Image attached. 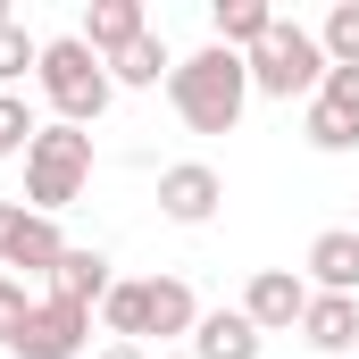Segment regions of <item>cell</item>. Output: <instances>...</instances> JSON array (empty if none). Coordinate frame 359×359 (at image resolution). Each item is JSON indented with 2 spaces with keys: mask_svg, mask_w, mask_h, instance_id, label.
<instances>
[{
  "mask_svg": "<svg viewBox=\"0 0 359 359\" xmlns=\"http://www.w3.org/2000/svg\"><path fill=\"white\" fill-rule=\"evenodd\" d=\"M251 84L268 92V100L318 92V84H326V50H318V34H301V25H284V17H276L268 42L251 50Z\"/></svg>",
  "mask_w": 359,
  "mask_h": 359,
  "instance_id": "cell-4",
  "label": "cell"
},
{
  "mask_svg": "<svg viewBox=\"0 0 359 359\" xmlns=\"http://www.w3.org/2000/svg\"><path fill=\"white\" fill-rule=\"evenodd\" d=\"M309 276H318V292H359V226L318 234L309 243Z\"/></svg>",
  "mask_w": 359,
  "mask_h": 359,
  "instance_id": "cell-12",
  "label": "cell"
},
{
  "mask_svg": "<svg viewBox=\"0 0 359 359\" xmlns=\"http://www.w3.org/2000/svg\"><path fill=\"white\" fill-rule=\"evenodd\" d=\"M0 284H8V268H0Z\"/></svg>",
  "mask_w": 359,
  "mask_h": 359,
  "instance_id": "cell-26",
  "label": "cell"
},
{
  "mask_svg": "<svg viewBox=\"0 0 359 359\" xmlns=\"http://www.w3.org/2000/svg\"><path fill=\"white\" fill-rule=\"evenodd\" d=\"M100 359H142V351H134V343H109V351H100Z\"/></svg>",
  "mask_w": 359,
  "mask_h": 359,
  "instance_id": "cell-24",
  "label": "cell"
},
{
  "mask_svg": "<svg viewBox=\"0 0 359 359\" xmlns=\"http://www.w3.org/2000/svg\"><path fill=\"white\" fill-rule=\"evenodd\" d=\"M318 50H326V67H359V0H343V8L326 17Z\"/></svg>",
  "mask_w": 359,
  "mask_h": 359,
  "instance_id": "cell-17",
  "label": "cell"
},
{
  "mask_svg": "<svg viewBox=\"0 0 359 359\" xmlns=\"http://www.w3.org/2000/svg\"><path fill=\"white\" fill-rule=\"evenodd\" d=\"M318 100H326V109H343V117L359 126V67H326V84H318Z\"/></svg>",
  "mask_w": 359,
  "mask_h": 359,
  "instance_id": "cell-22",
  "label": "cell"
},
{
  "mask_svg": "<svg viewBox=\"0 0 359 359\" xmlns=\"http://www.w3.org/2000/svg\"><path fill=\"white\" fill-rule=\"evenodd\" d=\"M168 100H176V117L192 134H234L243 126V100H251V59L226 50V42H209V50H192L168 76Z\"/></svg>",
  "mask_w": 359,
  "mask_h": 359,
  "instance_id": "cell-1",
  "label": "cell"
},
{
  "mask_svg": "<svg viewBox=\"0 0 359 359\" xmlns=\"http://www.w3.org/2000/svg\"><path fill=\"white\" fill-rule=\"evenodd\" d=\"M0 25H17V17H8V0H0Z\"/></svg>",
  "mask_w": 359,
  "mask_h": 359,
  "instance_id": "cell-25",
  "label": "cell"
},
{
  "mask_svg": "<svg viewBox=\"0 0 359 359\" xmlns=\"http://www.w3.org/2000/svg\"><path fill=\"white\" fill-rule=\"evenodd\" d=\"M142 301H151V334H192V326H201V301H192L184 276H151Z\"/></svg>",
  "mask_w": 359,
  "mask_h": 359,
  "instance_id": "cell-14",
  "label": "cell"
},
{
  "mask_svg": "<svg viewBox=\"0 0 359 359\" xmlns=\"http://www.w3.org/2000/svg\"><path fill=\"white\" fill-rule=\"evenodd\" d=\"M192 359H259V326L243 309H209L192 326Z\"/></svg>",
  "mask_w": 359,
  "mask_h": 359,
  "instance_id": "cell-11",
  "label": "cell"
},
{
  "mask_svg": "<svg viewBox=\"0 0 359 359\" xmlns=\"http://www.w3.org/2000/svg\"><path fill=\"white\" fill-rule=\"evenodd\" d=\"M217 201H226V184H217V168H201V159H184V168H168V176H159V209H168L176 226L217 217Z\"/></svg>",
  "mask_w": 359,
  "mask_h": 359,
  "instance_id": "cell-8",
  "label": "cell"
},
{
  "mask_svg": "<svg viewBox=\"0 0 359 359\" xmlns=\"http://www.w3.org/2000/svg\"><path fill=\"white\" fill-rule=\"evenodd\" d=\"M92 343V309H67V301H34V318L17 326V359H76Z\"/></svg>",
  "mask_w": 359,
  "mask_h": 359,
  "instance_id": "cell-5",
  "label": "cell"
},
{
  "mask_svg": "<svg viewBox=\"0 0 359 359\" xmlns=\"http://www.w3.org/2000/svg\"><path fill=\"white\" fill-rule=\"evenodd\" d=\"M243 318H251L259 334H292V326L309 318V284H301L292 268H259L251 292H243Z\"/></svg>",
  "mask_w": 359,
  "mask_h": 359,
  "instance_id": "cell-7",
  "label": "cell"
},
{
  "mask_svg": "<svg viewBox=\"0 0 359 359\" xmlns=\"http://www.w3.org/2000/svg\"><path fill=\"white\" fill-rule=\"evenodd\" d=\"M301 334H309L326 359H343V351L359 343V301H351V292H309V318H301Z\"/></svg>",
  "mask_w": 359,
  "mask_h": 359,
  "instance_id": "cell-10",
  "label": "cell"
},
{
  "mask_svg": "<svg viewBox=\"0 0 359 359\" xmlns=\"http://www.w3.org/2000/svg\"><path fill=\"white\" fill-rule=\"evenodd\" d=\"M25 67H42V42H34V34H25V25H0V92L17 84V76H25Z\"/></svg>",
  "mask_w": 359,
  "mask_h": 359,
  "instance_id": "cell-20",
  "label": "cell"
},
{
  "mask_svg": "<svg viewBox=\"0 0 359 359\" xmlns=\"http://www.w3.org/2000/svg\"><path fill=\"white\" fill-rule=\"evenodd\" d=\"M34 318V301L17 292V284H0V343H17V326Z\"/></svg>",
  "mask_w": 359,
  "mask_h": 359,
  "instance_id": "cell-23",
  "label": "cell"
},
{
  "mask_svg": "<svg viewBox=\"0 0 359 359\" xmlns=\"http://www.w3.org/2000/svg\"><path fill=\"white\" fill-rule=\"evenodd\" d=\"M301 134L318 142V151H359V126L343 109H326V100H309V117H301Z\"/></svg>",
  "mask_w": 359,
  "mask_h": 359,
  "instance_id": "cell-19",
  "label": "cell"
},
{
  "mask_svg": "<svg viewBox=\"0 0 359 359\" xmlns=\"http://www.w3.org/2000/svg\"><path fill=\"white\" fill-rule=\"evenodd\" d=\"M151 25H142V0H92L84 17V50L92 59H117V50H134Z\"/></svg>",
  "mask_w": 359,
  "mask_h": 359,
  "instance_id": "cell-9",
  "label": "cell"
},
{
  "mask_svg": "<svg viewBox=\"0 0 359 359\" xmlns=\"http://www.w3.org/2000/svg\"><path fill=\"white\" fill-rule=\"evenodd\" d=\"M0 159H8V151H0Z\"/></svg>",
  "mask_w": 359,
  "mask_h": 359,
  "instance_id": "cell-27",
  "label": "cell"
},
{
  "mask_svg": "<svg viewBox=\"0 0 359 359\" xmlns=\"http://www.w3.org/2000/svg\"><path fill=\"white\" fill-rule=\"evenodd\" d=\"M34 134H42L34 109H25L17 92H0V151H34Z\"/></svg>",
  "mask_w": 359,
  "mask_h": 359,
  "instance_id": "cell-21",
  "label": "cell"
},
{
  "mask_svg": "<svg viewBox=\"0 0 359 359\" xmlns=\"http://www.w3.org/2000/svg\"><path fill=\"white\" fill-rule=\"evenodd\" d=\"M184 359H192V351H184Z\"/></svg>",
  "mask_w": 359,
  "mask_h": 359,
  "instance_id": "cell-28",
  "label": "cell"
},
{
  "mask_svg": "<svg viewBox=\"0 0 359 359\" xmlns=\"http://www.w3.org/2000/svg\"><path fill=\"white\" fill-rule=\"evenodd\" d=\"M84 184H92V134L84 126H42L34 151H25V201H34V217H59Z\"/></svg>",
  "mask_w": 359,
  "mask_h": 359,
  "instance_id": "cell-2",
  "label": "cell"
},
{
  "mask_svg": "<svg viewBox=\"0 0 359 359\" xmlns=\"http://www.w3.org/2000/svg\"><path fill=\"white\" fill-rule=\"evenodd\" d=\"M50 301H67V309L109 301V259H100V251H67V259L50 268Z\"/></svg>",
  "mask_w": 359,
  "mask_h": 359,
  "instance_id": "cell-13",
  "label": "cell"
},
{
  "mask_svg": "<svg viewBox=\"0 0 359 359\" xmlns=\"http://www.w3.org/2000/svg\"><path fill=\"white\" fill-rule=\"evenodd\" d=\"M42 92H50V109H59V126H92L100 109H109V67L84 50V34H59V42H42Z\"/></svg>",
  "mask_w": 359,
  "mask_h": 359,
  "instance_id": "cell-3",
  "label": "cell"
},
{
  "mask_svg": "<svg viewBox=\"0 0 359 359\" xmlns=\"http://www.w3.org/2000/svg\"><path fill=\"white\" fill-rule=\"evenodd\" d=\"M59 259H67V243H59V226H50V217H34V209H17V201H0V268L50 276Z\"/></svg>",
  "mask_w": 359,
  "mask_h": 359,
  "instance_id": "cell-6",
  "label": "cell"
},
{
  "mask_svg": "<svg viewBox=\"0 0 359 359\" xmlns=\"http://www.w3.org/2000/svg\"><path fill=\"white\" fill-rule=\"evenodd\" d=\"M159 76H176V67H168V50H159V34H142L134 50H117V59H109V84H159Z\"/></svg>",
  "mask_w": 359,
  "mask_h": 359,
  "instance_id": "cell-16",
  "label": "cell"
},
{
  "mask_svg": "<svg viewBox=\"0 0 359 359\" xmlns=\"http://www.w3.org/2000/svg\"><path fill=\"white\" fill-rule=\"evenodd\" d=\"M100 318H109V334H151V301H142V284H109Z\"/></svg>",
  "mask_w": 359,
  "mask_h": 359,
  "instance_id": "cell-18",
  "label": "cell"
},
{
  "mask_svg": "<svg viewBox=\"0 0 359 359\" xmlns=\"http://www.w3.org/2000/svg\"><path fill=\"white\" fill-rule=\"evenodd\" d=\"M268 25H276L268 0H217V42H226V50H243V59H251V50L268 42Z\"/></svg>",
  "mask_w": 359,
  "mask_h": 359,
  "instance_id": "cell-15",
  "label": "cell"
}]
</instances>
